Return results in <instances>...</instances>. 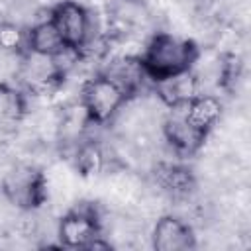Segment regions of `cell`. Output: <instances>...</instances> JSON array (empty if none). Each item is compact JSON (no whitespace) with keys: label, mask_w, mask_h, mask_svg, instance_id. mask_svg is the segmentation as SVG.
<instances>
[{"label":"cell","mask_w":251,"mask_h":251,"mask_svg":"<svg viewBox=\"0 0 251 251\" xmlns=\"http://www.w3.org/2000/svg\"><path fill=\"white\" fill-rule=\"evenodd\" d=\"M49 20L57 27L63 43L69 49L80 51L82 45L98 31L96 16L78 0H59L49 10Z\"/></svg>","instance_id":"5b68a950"},{"label":"cell","mask_w":251,"mask_h":251,"mask_svg":"<svg viewBox=\"0 0 251 251\" xmlns=\"http://www.w3.org/2000/svg\"><path fill=\"white\" fill-rule=\"evenodd\" d=\"M59 245L69 249H90L92 243L104 235L102 216L94 204L80 202L69 208L55 227Z\"/></svg>","instance_id":"277c9868"},{"label":"cell","mask_w":251,"mask_h":251,"mask_svg":"<svg viewBox=\"0 0 251 251\" xmlns=\"http://www.w3.org/2000/svg\"><path fill=\"white\" fill-rule=\"evenodd\" d=\"M0 194L20 212H35L49 200L47 173L35 163H14L0 178Z\"/></svg>","instance_id":"7a4b0ae2"},{"label":"cell","mask_w":251,"mask_h":251,"mask_svg":"<svg viewBox=\"0 0 251 251\" xmlns=\"http://www.w3.org/2000/svg\"><path fill=\"white\" fill-rule=\"evenodd\" d=\"M108 165V155L104 147L94 139H78L73 153V169L78 176H96Z\"/></svg>","instance_id":"9a60e30c"},{"label":"cell","mask_w":251,"mask_h":251,"mask_svg":"<svg viewBox=\"0 0 251 251\" xmlns=\"http://www.w3.org/2000/svg\"><path fill=\"white\" fill-rule=\"evenodd\" d=\"M139 59L147 78L159 82L192 71L200 59V47L188 35L176 31H155L143 43Z\"/></svg>","instance_id":"6da1fadb"},{"label":"cell","mask_w":251,"mask_h":251,"mask_svg":"<svg viewBox=\"0 0 251 251\" xmlns=\"http://www.w3.org/2000/svg\"><path fill=\"white\" fill-rule=\"evenodd\" d=\"M182 112L186 116V120L200 131L204 133H212V129L218 126L220 118H222V100L216 94L210 92H198L194 98H190L188 102L180 104Z\"/></svg>","instance_id":"7c38bea8"},{"label":"cell","mask_w":251,"mask_h":251,"mask_svg":"<svg viewBox=\"0 0 251 251\" xmlns=\"http://www.w3.org/2000/svg\"><path fill=\"white\" fill-rule=\"evenodd\" d=\"M65 49H69V47L63 43L57 27L49 20V16L41 18V20H35L31 25H27L25 51H31V53H37V55L57 57Z\"/></svg>","instance_id":"4fadbf2b"},{"label":"cell","mask_w":251,"mask_h":251,"mask_svg":"<svg viewBox=\"0 0 251 251\" xmlns=\"http://www.w3.org/2000/svg\"><path fill=\"white\" fill-rule=\"evenodd\" d=\"M14 78L20 80L25 94L49 96V94H55L65 84L67 75L55 57L24 51Z\"/></svg>","instance_id":"8992f818"},{"label":"cell","mask_w":251,"mask_h":251,"mask_svg":"<svg viewBox=\"0 0 251 251\" xmlns=\"http://www.w3.org/2000/svg\"><path fill=\"white\" fill-rule=\"evenodd\" d=\"M161 135L173 155L184 159L194 157L206 143L208 133L196 129L184 116L182 106L167 108V114L161 120Z\"/></svg>","instance_id":"52a82bcc"},{"label":"cell","mask_w":251,"mask_h":251,"mask_svg":"<svg viewBox=\"0 0 251 251\" xmlns=\"http://www.w3.org/2000/svg\"><path fill=\"white\" fill-rule=\"evenodd\" d=\"M27 116V94L12 82H0V131L14 129Z\"/></svg>","instance_id":"5bb4252c"},{"label":"cell","mask_w":251,"mask_h":251,"mask_svg":"<svg viewBox=\"0 0 251 251\" xmlns=\"http://www.w3.org/2000/svg\"><path fill=\"white\" fill-rule=\"evenodd\" d=\"M151 175L157 192L171 200H188L196 190V175L178 161H157Z\"/></svg>","instance_id":"30bf717a"},{"label":"cell","mask_w":251,"mask_h":251,"mask_svg":"<svg viewBox=\"0 0 251 251\" xmlns=\"http://www.w3.org/2000/svg\"><path fill=\"white\" fill-rule=\"evenodd\" d=\"M78 102L92 126H106L116 120L127 96L102 73H94L80 84Z\"/></svg>","instance_id":"3957f363"},{"label":"cell","mask_w":251,"mask_h":251,"mask_svg":"<svg viewBox=\"0 0 251 251\" xmlns=\"http://www.w3.org/2000/svg\"><path fill=\"white\" fill-rule=\"evenodd\" d=\"M149 239H151V247L157 251H184L196 245V235L192 226L176 214L157 216Z\"/></svg>","instance_id":"9c48e42d"},{"label":"cell","mask_w":251,"mask_h":251,"mask_svg":"<svg viewBox=\"0 0 251 251\" xmlns=\"http://www.w3.org/2000/svg\"><path fill=\"white\" fill-rule=\"evenodd\" d=\"M153 90H155L157 100L165 108L180 106V104L188 102L190 98H194L198 92H202L194 71H188V73H182V75L153 82Z\"/></svg>","instance_id":"8fae6325"},{"label":"cell","mask_w":251,"mask_h":251,"mask_svg":"<svg viewBox=\"0 0 251 251\" xmlns=\"http://www.w3.org/2000/svg\"><path fill=\"white\" fill-rule=\"evenodd\" d=\"M102 63H104V67L98 73H102L114 84H118L120 90L127 96V100L137 98L143 92L149 78L145 75V69L141 65L139 55H135V53H118V55H110Z\"/></svg>","instance_id":"ba28073f"},{"label":"cell","mask_w":251,"mask_h":251,"mask_svg":"<svg viewBox=\"0 0 251 251\" xmlns=\"http://www.w3.org/2000/svg\"><path fill=\"white\" fill-rule=\"evenodd\" d=\"M25 37L27 27L12 18L0 20V53L8 55H22L25 51Z\"/></svg>","instance_id":"2e32d148"}]
</instances>
